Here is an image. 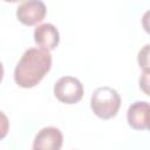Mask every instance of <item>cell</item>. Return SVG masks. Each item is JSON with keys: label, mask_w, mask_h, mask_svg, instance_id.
I'll use <instances>...</instances> for the list:
<instances>
[{"label": "cell", "mask_w": 150, "mask_h": 150, "mask_svg": "<svg viewBox=\"0 0 150 150\" xmlns=\"http://www.w3.org/2000/svg\"><path fill=\"white\" fill-rule=\"evenodd\" d=\"M52 55L43 48H29L19 60L14 69V81L21 88L35 87L50 70Z\"/></svg>", "instance_id": "1"}, {"label": "cell", "mask_w": 150, "mask_h": 150, "mask_svg": "<svg viewBox=\"0 0 150 150\" xmlns=\"http://www.w3.org/2000/svg\"><path fill=\"white\" fill-rule=\"evenodd\" d=\"M121 107L120 94L110 87H100L94 90L90 98V108L93 112L102 118L109 120L117 115Z\"/></svg>", "instance_id": "2"}, {"label": "cell", "mask_w": 150, "mask_h": 150, "mask_svg": "<svg viewBox=\"0 0 150 150\" xmlns=\"http://www.w3.org/2000/svg\"><path fill=\"white\" fill-rule=\"evenodd\" d=\"M54 95L62 103L75 104L83 97V86L74 76H63L55 82Z\"/></svg>", "instance_id": "3"}, {"label": "cell", "mask_w": 150, "mask_h": 150, "mask_svg": "<svg viewBox=\"0 0 150 150\" xmlns=\"http://www.w3.org/2000/svg\"><path fill=\"white\" fill-rule=\"evenodd\" d=\"M46 13V5L41 0H25L16 8V18L25 26H34L41 22Z\"/></svg>", "instance_id": "4"}, {"label": "cell", "mask_w": 150, "mask_h": 150, "mask_svg": "<svg viewBox=\"0 0 150 150\" xmlns=\"http://www.w3.org/2000/svg\"><path fill=\"white\" fill-rule=\"evenodd\" d=\"M63 143V136L60 129L55 127H46L41 129L34 138V150H59Z\"/></svg>", "instance_id": "5"}, {"label": "cell", "mask_w": 150, "mask_h": 150, "mask_svg": "<svg viewBox=\"0 0 150 150\" xmlns=\"http://www.w3.org/2000/svg\"><path fill=\"white\" fill-rule=\"evenodd\" d=\"M128 124L135 130H145L150 125V103L145 101L134 102L127 112Z\"/></svg>", "instance_id": "6"}, {"label": "cell", "mask_w": 150, "mask_h": 150, "mask_svg": "<svg viewBox=\"0 0 150 150\" xmlns=\"http://www.w3.org/2000/svg\"><path fill=\"white\" fill-rule=\"evenodd\" d=\"M34 41L40 48L53 50L60 42L59 30L52 23H42L34 30Z\"/></svg>", "instance_id": "7"}, {"label": "cell", "mask_w": 150, "mask_h": 150, "mask_svg": "<svg viewBox=\"0 0 150 150\" xmlns=\"http://www.w3.org/2000/svg\"><path fill=\"white\" fill-rule=\"evenodd\" d=\"M137 62L143 71H150V43L139 49L137 54Z\"/></svg>", "instance_id": "8"}, {"label": "cell", "mask_w": 150, "mask_h": 150, "mask_svg": "<svg viewBox=\"0 0 150 150\" xmlns=\"http://www.w3.org/2000/svg\"><path fill=\"white\" fill-rule=\"evenodd\" d=\"M141 90L150 96V71H143L138 80Z\"/></svg>", "instance_id": "9"}, {"label": "cell", "mask_w": 150, "mask_h": 150, "mask_svg": "<svg viewBox=\"0 0 150 150\" xmlns=\"http://www.w3.org/2000/svg\"><path fill=\"white\" fill-rule=\"evenodd\" d=\"M142 27L148 34H150V9L146 11L142 16Z\"/></svg>", "instance_id": "10"}, {"label": "cell", "mask_w": 150, "mask_h": 150, "mask_svg": "<svg viewBox=\"0 0 150 150\" xmlns=\"http://www.w3.org/2000/svg\"><path fill=\"white\" fill-rule=\"evenodd\" d=\"M4 1H6V2H18L20 0H4Z\"/></svg>", "instance_id": "11"}, {"label": "cell", "mask_w": 150, "mask_h": 150, "mask_svg": "<svg viewBox=\"0 0 150 150\" xmlns=\"http://www.w3.org/2000/svg\"><path fill=\"white\" fill-rule=\"evenodd\" d=\"M148 130H150V125H149V129H148Z\"/></svg>", "instance_id": "12"}]
</instances>
